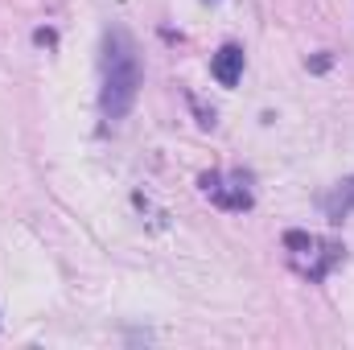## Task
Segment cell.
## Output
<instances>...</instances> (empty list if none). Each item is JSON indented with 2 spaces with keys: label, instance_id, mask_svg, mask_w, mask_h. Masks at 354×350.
Returning <instances> with one entry per match:
<instances>
[{
  "label": "cell",
  "instance_id": "3957f363",
  "mask_svg": "<svg viewBox=\"0 0 354 350\" xmlns=\"http://www.w3.org/2000/svg\"><path fill=\"white\" fill-rule=\"evenodd\" d=\"M202 194L210 202H218L223 210H252V190L248 181L235 174V177H223V174H202Z\"/></svg>",
  "mask_w": 354,
  "mask_h": 350
},
{
  "label": "cell",
  "instance_id": "7a4b0ae2",
  "mask_svg": "<svg viewBox=\"0 0 354 350\" xmlns=\"http://www.w3.org/2000/svg\"><path fill=\"white\" fill-rule=\"evenodd\" d=\"M284 248H288L297 260H301V256H309L305 264H297L309 280H322V276L338 264V256H342L334 243H322V239H313V235H305V231H288V235H284Z\"/></svg>",
  "mask_w": 354,
  "mask_h": 350
},
{
  "label": "cell",
  "instance_id": "52a82bcc",
  "mask_svg": "<svg viewBox=\"0 0 354 350\" xmlns=\"http://www.w3.org/2000/svg\"><path fill=\"white\" fill-rule=\"evenodd\" d=\"M206 4H214V0H206Z\"/></svg>",
  "mask_w": 354,
  "mask_h": 350
},
{
  "label": "cell",
  "instance_id": "277c9868",
  "mask_svg": "<svg viewBox=\"0 0 354 350\" xmlns=\"http://www.w3.org/2000/svg\"><path fill=\"white\" fill-rule=\"evenodd\" d=\"M210 75L218 79V87H235L243 79V50L235 42H227L214 58H210Z\"/></svg>",
  "mask_w": 354,
  "mask_h": 350
},
{
  "label": "cell",
  "instance_id": "6da1fadb",
  "mask_svg": "<svg viewBox=\"0 0 354 350\" xmlns=\"http://www.w3.org/2000/svg\"><path fill=\"white\" fill-rule=\"evenodd\" d=\"M99 75H103V87H99V111L103 120H124L132 107H136V95L145 83V66H140V46L136 37L124 29V25H111L103 33V58H99Z\"/></svg>",
  "mask_w": 354,
  "mask_h": 350
},
{
  "label": "cell",
  "instance_id": "8992f818",
  "mask_svg": "<svg viewBox=\"0 0 354 350\" xmlns=\"http://www.w3.org/2000/svg\"><path fill=\"white\" fill-rule=\"evenodd\" d=\"M309 71H330V54H317V58L309 62Z\"/></svg>",
  "mask_w": 354,
  "mask_h": 350
},
{
  "label": "cell",
  "instance_id": "5b68a950",
  "mask_svg": "<svg viewBox=\"0 0 354 350\" xmlns=\"http://www.w3.org/2000/svg\"><path fill=\"white\" fill-rule=\"evenodd\" d=\"M322 210H326V219L330 223H342V219H351L354 214V177L346 181H338L326 198H322Z\"/></svg>",
  "mask_w": 354,
  "mask_h": 350
}]
</instances>
